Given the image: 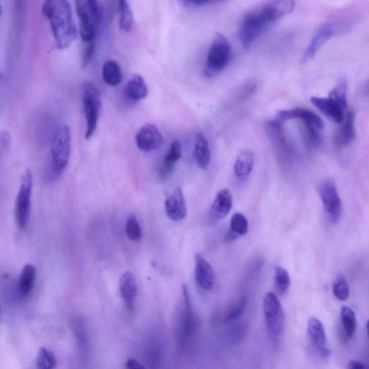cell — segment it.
I'll return each instance as SVG.
<instances>
[{
  "label": "cell",
  "instance_id": "1",
  "mask_svg": "<svg viewBox=\"0 0 369 369\" xmlns=\"http://www.w3.org/2000/svg\"><path fill=\"white\" fill-rule=\"evenodd\" d=\"M42 12L50 24L56 47L65 49L72 45L78 30L67 0H45Z\"/></svg>",
  "mask_w": 369,
  "mask_h": 369
},
{
  "label": "cell",
  "instance_id": "2",
  "mask_svg": "<svg viewBox=\"0 0 369 369\" xmlns=\"http://www.w3.org/2000/svg\"><path fill=\"white\" fill-rule=\"evenodd\" d=\"M80 33L84 44L96 42L101 12L96 0H75Z\"/></svg>",
  "mask_w": 369,
  "mask_h": 369
},
{
  "label": "cell",
  "instance_id": "3",
  "mask_svg": "<svg viewBox=\"0 0 369 369\" xmlns=\"http://www.w3.org/2000/svg\"><path fill=\"white\" fill-rule=\"evenodd\" d=\"M82 101L83 111L86 121L84 138L89 140L96 132L99 117L102 107L100 92L95 85L88 81L82 84Z\"/></svg>",
  "mask_w": 369,
  "mask_h": 369
},
{
  "label": "cell",
  "instance_id": "4",
  "mask_svg": "<svg viewBox=\"0 0 369 369\" xmlns=\"http://www.w3.org/2000/svg\"><path fill=\"white\" fill-rule=\"evenodd\" d=\"M232 56V47L228 40L221 34L213 39L204 68V75L209 78L220 74L228 66Z\"/></svg>",
  "mask_w": 369,
  "mask_h": 369
},
{
  "label": "cell",
  "instance_id": "5",
  "mask_svg": "<svg viewBox=\"0 0 369 369\" xmlns=\"http://www.w3.org/2000/svg\"><path fill=\"white\" fill-rule=\"evenodd\" d=\"M72 134L67 125H62L56 131L51 147V163L53 173L60 176L68 165Z\"/></svg>",
  "mask_w": 369,
  "mask_h": 369
},
{
  "label": "cell",
  "instance_id": "6",
  "mask_svg": "<svg viewBox=\"0 0 369 369\" xmlns=\"http://www.w3.org/2000/svg\"><path fill=\"white\" fill-rule=\"evenodd\" d=\"M33 184L32 173L30 169H27L21 178L15 206L16 219L19 229L21 230L26 228L30 218Z\"/></svg>",
  "mask_w": 369,
  "mask_h": 369
},
{
  "label": "cell",
  "instance_id": "7",
  "mask_svg": "<svg viewBox=\"0 0 369 369\" xmlns=\"http://www.w3.org/2000/svg\"><path fill=\"white\" fill-rule=\"evenodd\" d=\"M263 307L267 329L272 337L281 335L285 327V316L278 296L268 292L264 297Z\"/></svg>",
  "mask_w": 369,
  "mask_h": 369
},
{
  "label": "cell",
  "instance_id": "8",
  "mask_svg": "<svg viewBox=\"0 0 369 369\" xmlns=\"http://www.w3.org/2000/svg\"><path fill=\"white\" fill-rule=\"evenodd\" d=\"M183 306L180 311L177 336L180 346L184 347L191 342L197 329V321L193 311L188 289L183 286Z\"/></svg>",
  "mask_w": 369,
  "mask_h": 369
},
{
  "label": "cell",
  "instance_id": "9",
  "mask_svg": "<svg viewBox=\"0 0 369 369\" xmlns=\"http://www.w3.org/2000/svg\"><path fill=\"white\" fill-rule=\"evenodd\" d=\"M348 27L346 24L337 22L325 23L320 27L305 51L301 60L302 64H305L313 59L326 42L336 35L346 32Z\"/></svg>",
  "mask_w": 369,
  "mask_h": 369
},
{
  "label": "cell",
  "instance_id": "10",
  "mask_svg": "<svg viewBox=\"0 0 369 369\" xmlns=\"http://www.w3.org/2000/svg\"><path fill=\"white\" fill-rule=\"evenodd\" d=\"M318 193L329 220L337 223L342 215V203L335 184L331 180H324L319 184Z\"/></svg>",
  "mask_w": 369,
  "mask_h": 369
},
{
  "label": "cell",
  "instance_id": "11",
  "mask_svg": "<svg viewBox=\"0 0 369 369\" xmlns=\"http://www.w3.org/2000/svg\"><path fill=\"white\" fill-rule=\"evenodd\" d=\"M267 27L254 10L247 14L240 25L239 33L244 49H249Z\"/></svg>",
  "mask_w": 369,
  "mask_h": 369
},
{
  "label": "cell",
  "instance_id": "12",
  "mask_svg": "<svg viewBox=\"0 0 369 369\" xmlns=\"http://www.w3.org/2000/svg\"><path fill=\"white\" fill-rule=\"evenodd\" d=\"M295 7L294 0H272L255 9L268 26L288 15Z\"/></svg>",
  "mask_w": 369,
  "mask_h": 369
},
{
  "label": "cell",
  "instance_id": "13",
  "mask_svg": "<svg viewBox=\"0 0 369 369\" xmlns=\"http://www.w3.org/2000/svg\"><path fill=\"white\" fill-rule=\"evenodd\" d=\"M135 141L140 150L149 152L159 149L163 145V138L157 126L147 123L138 131Z\"/></svg>",
  "mask_w": 369,
  "mask_h": 369
},
{
  "label": "cell",
  "instance_id": "14",
  "mask_svg": "<svg viewBox=\"0 0 369 369\" xmlns=\"http://www.w3.org/2000/svg\"><path fill=\"white\" fill-rule=\"evenodd\" d=\"M195 280L197 285L204 291L211 290L216 279L214 268L200 253L195 255Z\"/></svg>",
  "mask_w": 369,
  "mask_h": 369
},
{
  "label": "cell",
  "instance_id": "15",
  "mask_svg": "<svg viewBox=\"0 0 369 369\" xmlns=\"http://www.w3.org/2000/svg\"><path fill=\"white\" fill-rule=\"evenodd\" d=\"M308 335L314 347L322 357H329L331 350L329 347L327 335L324 325L316 318H311L308 322Z\"/></svg>",
  "mask_w": 369,
  "mask_h": 369
},
{
  "label": "cell",
  "instance_id": "16",
  "mask_svg": "<svg viewBox=\"0 0 369 369\" xmlns=\"http://www.w3.org/2000/svg\"><path fill=\"white\" fill-rule=\"evenodd\" d=\"M292 119H300L303 123L313 126L320 130L324 129V123L316 113L305 108L281 110L276 118L282 124Z\"/></svg>",
  "mask_w": 369,
  "mask_h": 369
},
{
  "label": "cell",
  "instance_id": "17",
  "mask_svg": "<svg viewBox=\"0 0 369 369\" xmlns=\"http://www.w3.org/2000/svg\"><path fill=\"white\" fill-rule=\"evenodd\" d=\"M165 211L169 219L180 222L187 215V208L182 191L176 188L165 201Z\"/></svg>",
  "mask_w": 369,
  "mask_h": 369
},
{
  "label": "cell",
  "instance_id": "18",
  "mask_svg": "<svg viewBox=\"0 0 369 369\" xmlns=\"http://www.w3.org/2000/svg\"><path fill=\"white\" fill-rule=\"evenodd\" d=\"M355 113L353 111H348L344 121L340 123V129L335 135L334 143L336 147L344 148L349 145L356 136L355 129Z\"/></svg>",
  "mask_w": 369,
  "mask_h": 369
},
{
  "label": "cell",
  "instance_id": "19",
  "mask_svg": "<svg viewBox=\"0 0 369 369\" xmlns=\"http://www.w3.org/2000/svg\"><path fill=\"white\" fill-rule=\"evenodd\" d=\"M311 102L323 115L336 123H342L345 118V109L329 98L312 97Z\"/></svg>",
  "mask_w": 369,
  "mask_h": 369
},
{
  "label": "cell",
  "instance_id": "20",
  "mask_svg": "<svg viewBox=\"0 0 369 369\" xmlns=\"http://www.w3.org/2000/svg\"><path fill=\"white\" fill-rule=\"evenodd\" d=\"M233 207V195L229 189H224L217 195L211 207V217L215 222L228 215Z\"/></svg>",
  "mask_w": 369,
  "mask_h": 369
},
{
  "label": "cell",
  "instance_id": "21",
  "mask_svg": "<svg viewBox=\"0 0 369 369\" xmlns=\"http://www.w3.org/2000/svg\"><path fill=\"white\" fill-rule=\"evenodd\" d=\"M182 148L179 141H174L170 145L159 169V177L165 180L172 174L176 163L182 158Z\"/></svg>",
  "mask_w": 369,
  "mask_h": 369
},
{
  "label": "cell",
  "instance_id": "22",
  "mask_svg": "<svg viewBox=\"0 0 369 369\" xmlns=\"http://www.w3.org/2000/svg\"><path fill=\"white\" fill-rule=\"evenodd\" d=\"M119 290L126 308L132 309L136 302L138 288L136 279L130 272H126L121 276Z\"/></svg>",
  "mask_w": 369,
  "mask_h": 369
},
{
  "label": "cell",
  "instance_id": "23",
  "mask_svg": "<svg viewBox=\"0 0 369 369\" xmlns=\"http://www.w3.org/2000/svg\"><path fill=\"white\" fill-rule=\"evenodd\" d=\"M124 93L132 102L143 100L148 95V87L145 79L139 75L132 77L126 84Z\"/></svg>",
  "mask_w": 369,
  "mask_h": 369
},
{
  "label": "cell",
  "instance_id": "24",
  "mask_svg": "<svg viewBox=\"0 0 369 369\" xmlns=\"http://www.w3.org/2000/svg\"><path fill=\"white\" fill-rule=\"evenodd\" d=\"M254 163V154L250 150H244L237 156L235 164V174L239 178H246L251 174Z\"/></svg>",
  "mask_w": 369,
  "mask_h": 369
},
{
  "label": "cell",
  "instance_id": "25",
  "mask_svg": "<svg viewBox=\"0 0 369 369\" xmlns=\"http://www.w3.org/2000/svg\"><path fill=\"white\" fill-rule=\"evenodd\" d=\"M194 157L198 167L206 169L211 160V152L206 138L198 135L194 147Z\"/></svg>",
  "mask_w": 369,
  "mask_h": 369
},
{
  "label": "cell",
  "instance_id": "26",
  "mask_svg": "<svg viewBox=\"0 0 369 369\" xmlns=\"http://www.w3.org/2000/svg\"><path fill=\"white\" fill-rule=\"evenodd\" d=\"M36 277V269L33 264L24 266L19 278V290L22 295L28 296L33 291Z\"/></svg>",
  "mask_w": 369,
  "mask_h": 369
},
{
  "label": "cell",
  "instance_id": "27",
  "mask_svg": "<svg viewBox=\"0 0 369 369\" xmlns=\"http://www.w3.org/2000/svg\"><path fill=\"white\" fill-rule=\"evenodd\" d=\"M102 74L104 81L109 86H117L122 81V71L116 61H106L103 66Z\"/></svg>",
  "mask_w": 369,
  "mask_h": 369
},
{
  "label": "cell",
  "instance_id": "28",
  "mask_svg": "<svg viewBox=\"0 0 369 369\" xmlns=\"http://www.w3.org/2000/svg\"><path fill=\"white\" fill-rule=\"evenodd\" d=\"M342 328L344 336L350 340L356 333L357 329V320L353 310L348 306H344L340 311Z\"/></svg>",
  "mask_w": 369,
  "mask_h": 369
},
{
  "label": "cell",
  "instance_id": "29",
  "mask_svg": "<svg viewBox=\"0 0 369 369\" xmlns=\"http://www.w3.org/2000/svg\"><path fill=\"white\" fill-rule=\"evenodd\" d=\"M119 14V27L125 32L129 33L133 25V13L127 0H117Z\"/></svg>",
  "mask_w": 369,
  "mask_h": 369
},
{
  "label": "cell",
  "instance_id": "30",
  "mask_svg": "<svg viewBox=\"0 0 369 369\" xmlns=\"http://www.w3.org/2000/svg\"><path fill=\"white\" fill-rule=\"evenodd\" d=\"M247 305L246 297L241 298L237 302L227 308L219 318L223 323L231 322L237 320L244 313Z\"/></svg>",
  "mask_w": 369,
  "mask_h": 369
},
{
  "label": "cell",
  "instance_id": "31",
  "mask_svg": "<svg viewBox=\"0 0 369 369\" xmlns=\"http://www.w3.org/2000/svg\"><path fill=\"white\" fill-rule=\"evenodd\" d=\"M304 140L306 147L309 150L319 147L322 144V137L320 134L321 130L318 128L304 123Z\"/></svg>",
  "mask_w": 369,
  "mask_h": 369
},
{
  "label": "cell",
  "instance_id": "32",
  "mask_svg": "<svg viewBox=\"0 0 369 369\" xmlns=\"http://www.w3.org/2000/svg\"><path fill=\"white\" fill-rule=\"evenodd\" d=\"M275 287L279 294H285L291 286L290 276L285 268L277 266L275 270Z\"/></svg>",
  "mask_w": 369,
  "mask_h": 369
},
{
  "label": "cell",
  "instance_id": "33",
  "mask_svg": "<svg viewBox=\"0 0 369 369\" xmlns=\"http://www.w3.org/2000/svg\"><path fill=\"white\" fill-rule=\"evenodd\" d=\"M333 292L337 300L346 301L350 296V288L346 276L338 274L333 283Z\"/></svg>",
  "mask_w": 369,
  "mask_h": 369
},
{
  "label": "cell",
  "instance_id": "34",
  "mask_svg": "<svg viewBox=\"0 0 369 369\" xmlns=\"http://www.w3.org/2000/svg\"><path fill=\"white\" fill-rule=\"evenodd\" d=\"M249 230V224L247 218L240 213H236L231 219L230 232L237 237L243 236Z\"/></svg>",
  "mask_w": 369,
  "mask_h": 369
},
{
  "label": "cell",
  "instance_id": "35",
  "mask_svg": "<svg viewBox=\"0 0 369 369\" xmlns=\"http://www.w3.org/2000/svg\"><path fill=\"white\" fill-rule=\"evenodd\" d=\"M56 359L52 352L47 348H41L39 349L36 364L38 368L41 369H52L56 366Z\"/></svg>",
  "mask_w": 369,
  "mask_h": 369
},
{
  "label": "cell",
  "instance_id": "36",
  "mask_svg": "<svg viewBox=\"0 0 369 369\" xmlns=\"http://www.w3.org/2000/svg\"><path fill=\"white\" fill-rule=\"evenodd\" d=\"M347 83L346 80L340 81L337 87L329 94V98L346 110L347 108Z\"/></svg>",
  "mask_w": 369,
  "mask_h": 369
},
{
  "label": "cell",
  "instance_id": "37",
  "mask_svg": "<svg viewBox=\"0 0 369 369\" xmlns=\"http://www.w3.org/2000/svg\"><path fill=\"white\" fill-rule=\"evenodd\" d=\"M125 231L128 238L132 241H139L143 235L140 224L134 215L126 220Z\"/></svg>",
  "mask_w": 369,
  "mask_h": 369
},
{
  "label": "cell",
  "instance_id": "38",
  "mask_svg": "<svg viewBox=\"0 0 369 369\" xmlns=\"http://www.w3.org/2000/svg\"><path fill=\"white\" fill-rule=\"evenodd\" d=\"M96 42L84 44L82 56V64L86 67L92 62L95 53Z\"/></svg>",
  "mask_w": 369,
  "mask_h": 369
},
{
  "label": "cell",
  "instance_id": "39",
  "mask_svg": "<svg viewBox=\"0 0 369 369\" xmlns=\"http://www.w3.org/2000/svg\"><path fill=\"white\" fill-rule=\"evenodd\" d=\"M126 367L129 369L145 368L144 366L141 365L139 362L133 359H130L126 361Z\"/></svg>",
  "mask_w": 369,
  "mask_h": 369
},
{
  "label": "cell",
  "instance_id": "40",
  "mask_svg": "<svg viewBox=\"0 0 369 369\" xmlns=\"http://www.w3.org/2000/svg\"><path fill=\"white\" fill-rule=\"evenodd\" d=\"M367 368L368 366L359 361H351L348 366V368L349 369H363Z\"/></svg>",
  "mask_w": 369,
  "mask_h": 369
},
{
  "label": "cell",
  "instance_id": "41",
  "mask_svg": "<svg viewBox=\"0 0 369 369\" xmlns=\"http://www.w3.org/2000/svg\"><path fill=\"white\" fill-rule=\"evenodd\" d=\"M187 1L195 5H203L210 3L220 1V0H187Z\"/></svg>",
  "mask_w": 369,
  "mask_h": 369
},
{
  "label": "cell",
  "instance_id": "42",
  "mask_svg": "<svg viewBox=\"0 0 369 369\" xmlns=\"http://www.w3.org/2000/svg\"><path fill=\"white\" fill-rule=\"evenodd\" d=\"M366 330H367L368 336L369 337V320H368V321L367 322V324H366Z\"/></svg>",
  "mask_w": 369,
  "mask_h": 369
}]
</instances>
